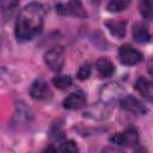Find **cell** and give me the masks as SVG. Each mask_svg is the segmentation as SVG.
Instances as JSON below:
<instances>
[{
  "label": "cell",
  "mask_w": 153,
  "mask_h": 153,
  "mask_svg": "<svg viewBox=\"0 0 153 153\" xmlns=\"http://www.w3.org/2000/svg\"><path fill=\"white\" fill-rule=\"evenodd\" d=\"M135 88L146 100L153 103V82L146 78H139L135 82Z\"/></svg>",
  "instance_id": "8fae6325"
},
{
  "label": "cell",
  "mask_w": 153,
  "mask_h": 153,
  "mask_svg": "<svg viewBox=\"0 0 153 153\" xmlns=\"http://www.w3.org/2000/svg\"><path fill=\"white\" fill-rule=\"evenodd\" d=\"M61 153H79V148L73 140L65 141L60 147Z\"/></svg>",
  "instance_id": "ac0fdd59"
},
{
  "label": "cell",
  "mask_w": 153,
  "mask_h": 153,
  "mask_svg": "<svg viewBox=\"0 0 153 153\" xmlns=\"http://www.w3.org/2000/svg\"><path fill=\"white\" fill-rule=\"evenodd\" d=\"M18 6V2H8V8H10V12L12 13L13 12V10L16 8ZM2 16H4V18H7V10L6 8H2Z\"/></svg>",
  "instance_id": "ffe728a7"
},
{
  "label": "cell",
  "mask_w": 153,
  "mask_h": 153,
  "mask_svg": "<svg viewBox=\"0 0 153 153\" xmlns=\"http://www.w3.org/2000/svg\"><path fill=\"white\" fill-rule=\"evenodd\" d=\"M42 153H57V151H56V148L54 146H48Z\"/></svg>",
  "instance_id": "7402d4cb"
},
{
  "label": "cell",
  "mask_w": 153,
  "mask_h": 153,
  "mask_svg": "<svg viewBox=\"0 0 153 153\" xmlns=\"http://www.w3.org/2000/svg\"><path fill=\"white\" fill-rule=\"evenodd\" d=\"M133 37L139 43H147L151 41V33L148 32L147 27L141 23H136L133 26Z\"/></svg>",
  "instance_id": "5bb4252c"
},
{
  "label": "cell",
  "mask_w": 153,
  "mask_h": 153,
  "mask_svg": "<svg viewBox=\"0 0 153 153\" xmlns=\"http://www.w3.org/2000/svg\"><path fill=\"white\" fill-rule=\"evenodd\" d=\"M76 75H78V79H80V80H86V79H88V76L91 75V66H90V63L82 65V66L79 68Z\"/></svg>",
  "instance_id": "d6986e66"
},
{
  "label": "cell",
  "mask_w": 153,
  "mask_h": 153,
  "mask_svg": "<svg viewBox=\"0 0 153 153\" xmlns=\"http://www.w3.org/2000/svg\"><path fill=\"white\" fill-rule=\"evenodd\" d=\"M53 84L60 90H66L72 85V78L69 75H57L53 79Z\"/></svg>",
  "instance_id": "2e32d148"
},
{
  "label": "cell",
  "mask_w": 153,
  "mask_h": 153,
  "mask_svg": "<svg viewBox=\"0 0 153 153\" xmlns=\"http://www.w3.org/2000/svg\"><path fill=\"white\" fill-rule=\"evenodd\" d=\"M118 57H120L121 63H123L126 66H134V65L140 63L143 60L142 54L139 50L134 49L129 44H124V45H122L120 48Z\"/></svg>",
  "instance_id": "277c9868"
},
{
  "label": "cell",
  "mask_w": 153,
  "mask_h": 153,
  "mask_svg": "<svg viewBox=\"0 0 153 153\" xmlns=\"http://www.w3.org/2000/svg\"><path fill=\"white\" fill-rule=\"evenodd\" d=\"M147 71L149 73V75L153 78V60H149L147 63Z\"/></svg>",
  "instance_id": "44dd1931"
},
{
  "label": "cell",
  "mask_w": 153,
  "mask_h": 153,
  "mask_svg": "<svg viewBox=\"0 0 153 153\" xmlns=\"http://www.w3.org/2000/svg\"><path fill=\"white\" fill-rule=\"evenodd\" d=\"M103 153H122L121 151H117V149H110V148H106L103 151Z\"/></svg>",
  "instance_id": "603a6c76"
},
{
  "label": "cell",
  "mask_w": 153,
  "mask_h": 153,
  "mask_svg": "<svg viewBox=\"0 0 153 153\" xmlns=\"http://www.w3.org/2000/svg\"><path fill=\"white\" fill-rule=\"evenodd\" d=\"M96 68H97L98 74L102 78L111 76L114 74V72H115V67H114L112 62L108 57H100V59H98L97 62H96Z\"/></svg>",
  "instance_id": "4fadbf2b"
},
{
  "label": "cell",
  "mask_w": 153,
  "mask_h": 153,
  "mask_svg": "<svg viewBox=\"0 0 153 153\" xmlns=\"http://www.w3.org/2000/svg\"><path fill=\"white\" fill-rule=\"evenodd\" d=\"M30 96L36 100H48L51 97V91L48 82L43 79H36L30 86Z\"/></svg>",
  "instance_id": "52a82bcc"
},
{
  "label": "cell",
  "mask_w": 153,
  "mask_h": 153,
  "mask_svg": "<svg viewBox=\"0 0 153 153\" xmlns=\"http://www.w3.org/2000/svg\"><path fill=\"white\" fill-rule=\"evenodd\" d=\"M123 93V88L117 82H109L104 85L99 92L100 99L103 103H111L116 99H118Z\"/></svg>",
  "instance_id": "ba28073f"
},
{
  "label": "cell",
  "mask_w": 153,
  "mask_h": 153,
  "mask_svg": "<svg viewBox=\"0 0 153 153\" xmlns=\"http://www.w3.org/2000/svg\"><path fill=\"white\" fill-rule=\"evenodd\" d=\"M129 6V1H124V0H112L110 2H108L106 8L110 12H121L123 10H126Z\"/></svg>",
  "instance_id": "e0dca14e"
},
{
  "label": "cell",
  "mask_w": 153,
  "mask_h": 153,
  "mask_svg": "<svg viewBox=\"0 0 153 153\" xmlns=\"http://www.w3.org/2000/svg\"><path fill=\"white\" fill-rule=\"evenodd\" d=\"M86 105V97L82 92H73L63 100V108L68 110H78Z\"/></svg>",
  "instance_id": "30bf717a"
},
{
  "label": "cell",
  "mask_w": 153,
  "mask_h": 153,
  "mask_svg": "<svg viewBox=\"0 0 153 153\" xmlns=\"http://www.w3.org/2000/svg\"><path fill=\"white\" fill-rule=\"evenodd\" d=\"M55 7H56V12L61 16H73L78 18H85L87 16L80 1L57 2Z\"/></svg>",
  "instance_id": "7a4b0ae2"
},
{
  "label": "cell",
  "mask_w": 153,
  "mask_h": 153,
  "mask_svg": "<svg viewBox=\"0 0 153 153\" xmlns=\"http://www.w3.org/2000/svg\"><path fill=\"white\" fill-rule=\"evenodd\" d=\"M105 26L110 33L117 38H122L126 35V22L122 19H110L105 22Z\"/></svg>",
  "instance_id": "7c38bea8"
},
{
  "label": "cell",
  "mask_w": 153,
  "mask_h": 153,
  "mask_svg": "<svg viewBox=\"0 0 153 153\" xmlns=\"http://www.w3.org/2000/svg\"><path fill=\"white\" fill-rule=\"evenodd\" d=\"M44 13L43 5L38 2H30L20 10L14 26V35L19 42H27L42 31Z\"/></svg>",
  "instance_id": "6da1fadb"
},
{
  "label": "cell",
  "mask_w": 153,
  "mask_h": 153,
  "mask_svg": "<svg viewBox=\"0 0 153 153\" xmlns=\"http://www.w3.org/2000/svg\"><path fill=\"white\" fill-rule=\"evenodd\" d=\"M111 110L109 108V105L106 103L99 102V103H94L90 106L86 108V110L82 112L84 117L91 118V120H96V121H102V120H106L110 115Z\"/></svg>",
  "instance_id": "5b68a950"
},
{
  "label": "cell",
  "mask_w": 153,
  "mask_h": 153,
  "mask_svg": "<svg viewBox=\"0 0 153 153\" xmlns=\"http://www.w3.org/2000/svg\"><path fill=\"white\" fill-rule=\"evenodd\" d=\"M110 141L116 143V145H120V146L130 147V146L137 145V142H139V134H137L135 128L128 127L124 131L114 134L110 137Z\"/></svg>",
  "instance_id": "3957f363"
},
{
  "label": "cell",
  "mask_w": 153,
  "mask_h": 153,
  "mask_svg": "<svg viewBox=\"0 0 153 153\" xmlns=\"http://www.w3.org/2000/svg\"><path fill=\"white\" fill-rule=\"evenodd\" d=\"M45 65L54 72H60L65 63L63 51L60 48H51L44 54Z\"/></svg>",
  "instance_id": "8992f818"
},
{
  "label": "cell",
  "mask_w": 153,
  "mask_h": 153,
  "mask_svg": "<svg viewBox=\"0 0 153 153\" xmlns=\"http://www.w3.org/2000/svg\"><path fill=\"white\" fill-rule=\"evenodd\" d=\"M120 105L123 110L131 112V114H136V115H143L147 112L146 106L135 97L133 96H126L123 98H121L120 100Z\"/></svg>",
  "instance_id": "9c48e42d"
},
{
  "label": "cell",
  "mask_w": 153,
  "mask_h": 153,
  "mask_svg": "<svg viewBox=\"0 0 153 153\" xmlns=\"http://www.w3.org/2000/svg\"><path fill=\"white\" fill-rule=\"evenodd\" d=\"M140 14L146 20H153V1L151 0H143L139 4Z\"/></svg>",
  "instance_id": "9a60e30c"
}]
</instances>
